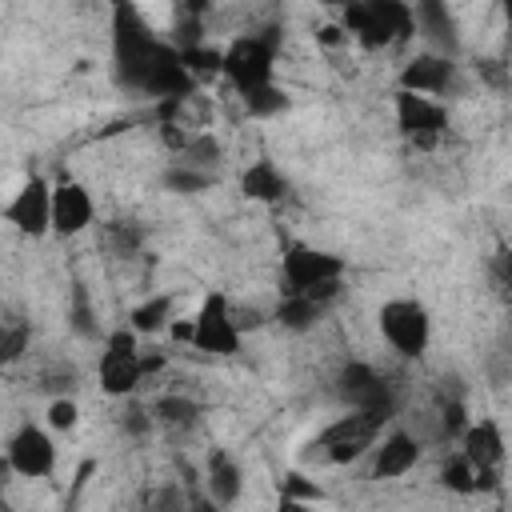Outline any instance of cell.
Masks as SVG:
<instances>
[{
    "mask_svg": "<svg viewBox=\"0 0 512 512\" xmlns=\"http://www.w3.org/2000/svg\"><path fill=\"white\" fill-rule=\"evenodd\" d=\"M112 60L120 84L144 96L184 100L196 92V72L184 64V52L160 40V32L136 12L132 0H116L112 8Z\"/></svg>",
    "mask_w": 512,
    "mask_h": 512,
    "instance_id": "1",
    "label": "cell"
},
{
    "mask_svg": "<svg viewBox=\"0 0 512 512\" xmlns=\"http://www.w3.org/2000/svg\"><path fill=\"white\" fill-rule=\"evenodd\" d=\"M340 24L364 48H388L416 32V12L412 0H348Z\"/></svg>",
    "mask_w": 512,
    "mask_h": 512,
    "instance_id": "2",
    "label": "cell"
},
{
    "mask_svg": "<svg viewBox=\"0 0 512 512\" xmlns=\"http://www.w3.org/2000/svg\"><path fill=\"white\" fill-rule=\"evenodd\" d=\"M276 56H280V32H276V28H260V32L236 36V40L224 48L220 76H224V80H228V88L244 100L248 92H256V88L272 84Z\"/></svg>",
    "mask_w": 512,
    "mask_h": 512,
    "instance_id": "3",
    "label": "cell"
},
{
    "mask_svg": "<svg viewBox=\"0 0 512 512\" xmlns=\"http://www.w3.org/2000/svg\"><path fill=\"white\" fill-rule=\"evenodd\" d=\"M344 280V260L336 252L312 248V244H292L284 248L280 260V296H316L320 304L340 292Z\"/></svg>",
    "mask_w": 512,
    "mask_h": 512,
    "instance_id": "4",
    "label": "cell"
},
{
    "mask_svg": "<svg viewBox=\"0 0 512 512\" xmlns=\"http://www.w3.org/2000/svg\"><path fill=\"white\" fill-rule=\"evenodd\" d=\"M384 420H388V416H380V412L348 408L344 416H336V420L316 436L312 448H320V460H328V464H352V460H360L364 452L376 448V440L384 436Z\"/></svg>",
    "mask_w": 512,
    "mask_h": 512,
    "instance_id": "5",
    "label": "cell"
},
{
    "mask_svg": "<svg viewBox=\"0 0 512 512\" xmlns=\"http://www.w3.org/2000/svg\"><path fill=\"white\" fill-rule=\"evenodd\" d=\"M376 324H380V336L388 340V348L396 356H404V360L424 356V348L432 340V316H428V308L416 296H392V300H384Z\"/></svg>",
    "mask_w": 512,
    "mask_h": 512,
    "instance_id": "6",
    "label": "cell"
},
{
    "mask_svg": "<svg viewBox=\"0 0 512 512\" xmlns=\"http://www.w3.org/2000/svg\"><path fill=\"white\" fill-rule=\"evenodd\" d=\"M96 376H100V388L108 396H132L140 388V380H144V352H140V332L132 324L108 332L100 364H96Z\"/></svg>",
    "mask_w": 512,
    "mask_h": 512,
    "instance_id": "7",
    "label": "cell"
},
{
    "mask_svg": "<svg viewBox=\"0 0 512 512\" xmlns=\"http://www.w3.org/2000/svg\"><path fill=\"white\" fill-rule=\"evenodd\" d=\"M192 348L204 356H236L240 352V320L224 292H208L192 312Z\"/></svg>",
    "mask_w": 512,
    "mask_h": 512,
    "instance_id": "8",
    "label": "cell"
},
{
    "mask_svg": "<svg viewBox=\"0 0 512 512\" xmlns=\"http://www.w3.org/2000/svg\"><path fill=\"white\" fill-rule=\"evenodd\" d=\"M396 128H400V136L412 140L416 148H436V140H440L444 128H448V108H444L436 96L400 88V92H396Z\"/></svg>",
    "mask_w": 512,
    "mask_h": 512,
    "instance_id": "9",
    "label": "cell"
},
{
    "mask_svg": "<svg viewBox=\"0 0 512 512\" xmlns=\"http://www.w3.org/2000/svg\"><path fill=\"white\" fill-rule=\"evenodd\" d=\"M4 464L8 472L24 476V480H48L56 472V444L44 428L36 424H20L12 436H8V448H4Z\"/></svg>",
    "mask_w": 512,
    "mask_h": 512,
    "instance_id": "10",
    "label": "cell"
},
{
    "mask_svg": "<svg viewBox=\"0 0 512 512\" xmlns=\"http://www.w3.org/2000/svg\"><path fill=\"white\" fill-rule=\"evenodd\" d=\"M4 220L24 232V236H44L52 232V184L44 176H28L20 184V192L8 200L4 208Z\"/></svg>",
    "mask_w": 512,
    "mask_h": 512,
    "instance_id": "11",
    "label": "cell"
},
{
    "mask_svg": "<svg viewBox=\"0 0 512 512\" xmlns=\"http://www.w3.org/2000/svg\"><path fill=\"white\" fill-rule=\"evenodd\" d=\"M336 388H340V396H344L348 408H368V412H380V416H388V420H392V412H396L392 384H388L376 368H368V364H344Z\"/></svg>",
    "mask_w": 512,
    "mask_h": 512,
    "instance_id": "12",
    "label": "cell"
},
{
    "mask_svg": "<svg viewBox=\"0 0 512 512\" xmlns=\"http://www.w3.org/2000/svg\"><path fill=\"white\" fill-rule=\"evenodd\" d=\"M96 216V204H92V192L72 180V176H60L52 184V232L56 236H76L92 224Z\"/></svg>",
    "mask_w": 512,
    "mask_h": 512,
    "instance_id": "13",
    "label": "cell"
},
{
    "mask_svg": "<svg viewBox=\"0 0 512 512\" xmlns=\"http://www.w3.org/2000/svg\"><path fill=\"white\" fill-rule=\"evenodd\" d=\"M416 460H420V440L404 428H392L372 448V476L376 480H400L416 468Z\"/></svg>",
    "mask_w": 512,
    "mask_h": 512,
    "instance_id": "14",
    "label": "cell"
},
{
    "mask_svg": "<svg viewBox=\"0 0 512 512\" xmlns=\"http://www.w3.org/2000/svg\"><path fill=\"white\" fill-rule=\"evenodd\" d=\"M452 72H456V64H452L448 52H420L400 68V88L424 92V96H440V92H448Z\"/></svg>",
    "mask_w": 512,
    "mask_h": 512,
    "instance_id": "15",
    "label": "cell"
},
{
    "mask_svg": "<svg viewBox=\"0 0 512 512\" xmlns=\"http://www.w3.org/2000/svg\"><path fill=\"white\" fill-rule=\"evenodd\" d=\"M460 452L472 460L476 472L480 468H500L504 464V432H500V424L492 416L472 420L464 428V436H460Z\"/></svg>",
    "mask_w": 512,
    "mask_h": 512,
    "instance_id": "16",
    "label": "cell"
},
{
    "mask_svg": "<svg viewBox=\"0 0 512 512\" xmlns=\"http://www.w3.org/2000/svg\"><path fill=\"white\" fill-rule=\"evenodd\" d=\"M240 192L248 200H260V204H276L288 196V176L272 160H252L240 176Z\"/></svg>",
    "mask_w": 512,
    "mask_h": 512,
    "instance_id": "17",
    "label": "cell"
},
{
    "mask_svg": "<svg viewBox=\"0 0 512 512\" xmlns=\"http://www.w3.org/2000/svg\"><path fill=\"white\" fill-rule=\"evenodd\" d=\"M204 484H208V496L212 504H232L244 488V476H240V464L228 456V452H212L208 456V472H204Z\"/></svg>",
    "mask_w": 512,
    "mask_h": 512,
    "instance_id": "18",
    "label": "cell"
},
{
    "mask_svg": "<svg viewBox=\"0 0 512 512\" xmlns=\"http://www.w3.org/2000/svg\"><path fill=\"white\" fill-rule=\"evenodd\" d=\"M412 12H416V24L420 32L440 44V48H456V24H452V12H448V0H412Z\"/></svg>",
    "mask_w": 512,
    "mask_h": 512,
    "instance_id": "19",
    "label": "cell"
},
{
    "mask_svg": "<svg viewBox=\"0 0 512 512\" xmlns=\"http://www.w3.org/2000/svg\"><path fill=\"white\" fill-rule=\"evenodd\" d=\"M152 416H156L160 428L184 432V428H192V424L200 420V404H196L192 396H176V392H168V396H160V400L152 404Z\"/></svg>",
    "mask_w": 512,
    "mask_h": 512,
    "instance_id": "20",
    "label": "cell"
},
{
    "mask_svg": "<svg viewBox=\"0 0 512 512\" xmlns=\"http://www.w3.org/2000/svg\"><path fill=\"white\" fill-rule=\"evenodd\" d=\"M320 312H324V304L316 300V296H280V304H276V320L288 328V332H308L316 320H320Z\"/></svg>",
    "mask_w": 512,
    "mask_h": 512,
    "instance_id": "21",
    "label": "cell"
},
{
    "mask_svg": "<svg viewBox=\"0 0 512 512\" xmlns=\"http://www.w3.org/2000/svg\"><path fill=\"white\" fill-rule=\"evenodd\" d=\"M128 324H132L140 336H152V332L168 328V324H172V296H168V292L148 296L144 304H136V308L128 312Z\"/></svg>",
    "mask_w": 512,
    "mask_h": 512,
    "instance_id": "22",
    "label": "cell"
},
{
    "mask_svg": "<svg viewBox=\"0 0 512 512\" xmlns=\"http://www.w3.org/2000/svg\"><path fill=\"white\" fill-rule=\"evenodd\" d=\"M440 484H444L448 492H456V496H472V492H476V468H472V460H468L464 452L448 456L444 468H440Z\"/></svg>",
    "mask_w": 512,
    "mask_h": 512,
    "instance_id": "23",
    "label": "cell"
},
{
    "mask_svg": "<svg viewBox=\"0 0 512 512\" xmlns=\"http://www.w3.org/2000/svg\"><path fill=\"white\" fill-rule=\"evenodd\" d=\"M212 172L208 168H196V164H172L168 172H164V188L168 192H204V188H212Z\"/></svg>",
    "mask_w": 512,
    "mask_h": 512,
    "instance_id": "24",
    "label": "cell"
},
{
    "mask_svg": "<svg viewBox=\"0 0 512 512\" xmlns=\"http://www.w3.org/2000/svg\"><path fill=\"white\" fill-rule=\"evenodd\" d=\"M324 500V492L308 480V476H300V472H288L284 480H280V504H320Z\"/></svg>",
    "mask_w": 512,
    "mask_h": 512,
    "instance_id": "25",
    "label": "cell"
},
{
    "mask_svg": "<svg viewBox=\"0 0 512 512\" xmlns=\"http://www.w3.org/2000/svg\"><path fill=\"white\" fill-rule=\"evenodd\" d=\"M284 104H288V96H284L276 84H264V88H256V92L244 96V108H248L252 116H276Z\"/></svg>",
    "mask_w": 512,
    "mask_h": 512,
    "instance_id": "26",
    "label": "cell"
},
{
    "mask_svg": "<svg viewBox=\"0 0 512 512\" xmlns=\"http://www.w3.org/2000/svg\"><path fill=\"white\" fill-rule=\"evenodd\" d=\"M28 324H20V320H8L4 324V332H0V360L4 364H16L20 356H24V348H28Z\"/></svg>",
    "mask_w": 512,
    "mask_h": 512,
    "instance_id": "27",
    "label": "cell"
},
{
    "mask_svg": "<svg viewBox=\"0 0 512 512\" xmlns=\"http://www.w3.org/2000/svg\"><path fill=\"white\" fill-rule=\"evenodd\" d=\"M76 420H80V408H76L72 396H56V400L48 404V428H52V432H72Z\"/></svg>",
    "mask_w": 512,
    "mask_h": 512,
    "instance_id": "28",
    "label": "cell"
},
{
    "mask_svg": "<svg viewBox=\"0 0 512 512\" xmlns=\"http://www.w3.org/2000/svg\"><path fill=\"white\" fill-rule=\"evenodd\" d=\"M468 424H472V420H464V404L452 400V404L444 408V436H464Z\"/></svg>",
    "mask_w": 512,
    "mask_h": 512,
    "instance_id": "29",
    "label": "cell"
},
{
    "mask_svg": "<svg viewBox=\"0 0 512 512\" xmlns=\"http://www.w3.org/2000/svg\"><path fill=\"white\" fill-rule=\"evenodd\" d=\"M72 316H76V332H80V336H92V332H96V328H92V316H88V304H84V288L72 292Z\"/></svg>",
    "mask_w": 512,
    "mask_h": 512,
    "instance_id": "30",
    "label": "cell"
},
{
    "mask_svg": "<svg viewBox=\"0 0 512 512\" xmlns=\"http://www.w3.org/2000/svg\"><path fill=\"white\" fill-rule=\"evenodd\" d=\"M316 40H320L324 48H340V44L348 40V28H344V24H320V28H316Z\"/></svg>",
    "mask_w": 512,
    "mask_h": 512,
    "instance_id": "31",
    "label": "cell"
},
{
    "mask_svg": "<svg viewBox=\"0 0 512 512\" xmlns=\"http://www.w3.org/2000/svg\"><path fill=\"white\" fill-rule=\"evenodd\" d=\"M504 4V12H508V20H512V0H500Z\"/></svg>",
    "mask_w": 512,
    "mask_h": 512,
    "instance_id": "32",
    "label": "cell"
},
{
    "mask_svg": "<svg viewBox=\"0 0 512 512\" xmlns=\"http://www.w3.org/2000/svg\"><path fill=\"white\" fill-rule=\"evenodd\" d=\"M320 4H340V0H320Z\"/></svg>",
    "mask_w": 512,
    "mask_h": 512,
    "instance_id": "33",
    "label": "cell"
}]
</instances>
